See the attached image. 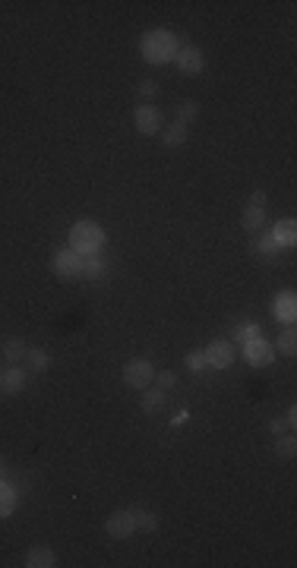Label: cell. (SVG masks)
Returning <instances> with one entry per match:
<instances>
[{"label": "cell", "mask_w": 297, "mask_h": 568, "mask_svg": "<svg viewBox=\"0 0 297 568\" xmlns=\"http://www.w3.org/2000/svg\"><path fill=\"white\" fill-rule=\"evenodd\" d=\"M244 357H247L250 367L262 369L275 360V348H272V341H266V338H253V341L244 344Z\"/></svg>", "instance_id": "ba28073f"}, {"label": "cell", "mask_w": 297, "mask_h": 568, "mask_svg": "<svg viewBox=\"0 0 297 568\" xmlns=\"http://www.w3.org/2000/svg\"><path fill=\"white\" fill-rule=\"evenodd\" d=\"M155 382H158L161 391H168V389H174V385H177V376H174L171 369H165V373H155Z\"/></svg>", "instance_id": "83f0119b"}, {"label": "cell", "mask_w": 297, "mask_h": 568, "mask_svg": "<svg viewBox=\"0 0 297 568\" xmlns=\"http://www.w3.org/2000/svg\"><path fill=\"white\" fill-rule=\"evenodd\" d=\"M202 367H206V357H202V350H190V354H187V369L199 373Z\"/></svg>", "instance_id": "f1b7e54d"}, {"label": "cell", "mask_w": 297, "mask_h": 568, "mask_svg": "<svg viewBox=\"0 0 297 568\" xmlns=\"http://www.w3.org/2000/svg\"><path fill=\"white\" fill-rule=\"evenodd\" d=\"M266 193L262 189H256L253 196L247 199V208H244V218H240V225H244L247 234H256L262 225H266Z\"/></svg>", "instance_id": "277c9868"}, {"label": "cell", "mask_w": 297, "mask_h": 568, "mask_svg": "<svg viewBox=\"0 0 297 568\" xmlns=\"http://www.w3.org/2000/svg\"><path fill=\"white\" fill-rule=\"evenodd\" d=\"M260 335H262L260 326H256V322H247V326H240V331H238V341L247 344V341H253V338H260Z\"/></svg>", "instance_id": "4316f807"}, {"label": "cell", "mask_w": 297, "mask_h": 568, "mask_svg": "<svg viewBox=\"0 0 297 568\" xmlns=\"http://www.w3.org/2000/svg\"><path fill=\"white\" fill-rule=\"evenodd\" d=\"M272 316L279 322H285V326H291V322L297 319V297L294 290H281L279 297L272 300Z\"/></svg>", "instance_id": "8fae6325"}, {"label": "cell", "mask_w": 297, "mask_h": 568, "mask_svg": "<svg viewBox=\"0 0 297 568\" xmlns=\"http://www.w3.org/2000/svg\"><path fill=\"white\" fill-rule=\"evenodd\" d=\"M83 262H86V256H79L76 249H60L57 256L51 259V268H54V275L57 278H64V281H73V278H83Z\"/></svg>", "instance_id": "3957f363"}, {"label": "cell", "mask_w": 297, "mask_h": 568, "mask_svg": "<svg viewBox=\"0 0 297 568\" xmlns=\"http://www.w3.org/2000/svg\"><path fill=\"white\" fill-rule=\"evenodd\" d=\"M269 430H272L275 436H281V432L288 430V423H285V420H272V423H269Z\"/></svg>", "instance_id": "f546056e"}, {"label": "cell", "mask_w": 297, "mask_h": 568, "mask_svg": "<svg viewBox=\"0 0 297 568\" xmlns=\"http://www.w3.org/2000/svg\"><path fill=\"white\" fill-rule=\"evenodd\" d=\"M105 275H107V259H101L98 253H95V256H86V262H83V278L101 281Z\"/></svg>", "instance_id": "2e32d148"}, {"label": "cell", "mask_w": 297, "mask_h": 568, "mask_svg": "<svg viewBox=\"0 0 297 568\" xmlns=\"http://www.w3.org/2000/svg\"><path fill=\"white\" fill-rule=\"evenodd\" d=\"M294 451H297L294 436H285V432H281V436H279V442H275V455H279V458H285V461H291V458H294Z\"/></svg>", "instance_id": "cb8c5ba5"}, {"label": "cell", "mask_w": 297, "mask_h": 568, "mask_svg": "<svg viewBox=\"0 0 297 568\" xmlns=\"http://www.w3.org/2000/svg\"><path fill=\"white\" fill-rule=\"evenodd\" d=\"M130 511H133V521H136V531L152 533L155 527H158V518H155L152 511H146V509H130Z\"/></svg>", "instance_id": "7402d4cb"}, {"label": "cell", "mask_w": 297, "mask_h": 568, "mask_svg": "<svg viewBox=\"0 0 297 568\" xmlns=\"http://www.w3.org/2000/svg\"><path fill=\"white\" fill-rule=\"evenodd\" d=\"M25 369L19 367H6L4 373H0V395H19V391L25 389Z\"/></svg>", "instance_id": "4fadbf2b"}, {"label": "cell", "mask_w": 297, "mask_h": 568, "mask_svg": "<svg viewBox=\"0 0 297 568\" xmlns=\"http://www.w3.org/2000/svg\"><path fill=\"white\" fill-rule=\"evenodd\" d=\"M197 117H199V101H193V98L180 101V105H177V124L190 126Z\"/></svg>", "instance_id": "ffe728a7"}, {"label": "cell", "mask_w": 297, "mask_h": 568, "mask_svg": "<svg viewBox=\"0 0 297 568\" xmlns=\"http://www.w3.org/2000/svg\"><path fill=\"white\" fill-rule=\"evenodd\" d=\"M202 357H206V367L228 369L234 363V344L225 341V338H219V341H209V348L202 350Z\"/></svg>", "instance_id": "8992f818"}, {"label": "cell", "mask_w": 297, "mask_h": 568, "mask_svg": "<svg viewBox=\"0 0 297 568\" xmlns=\"http://www.w3.org/2000/svg\"><path fill=\"white\" fill-rule=\"evenodd\" d=\"M0 354H4L6 360L16 363V360H23V357H25V344L19 341V338H10V341H6L4 348H0Z\"/></svg>", "instance_id": "603a6c76"}, {"label": "cell", "mask_w": 297, "mask_h": 568, "mask_svg": "<svg viewBox=\"0 0 297 568\" xmlns=\"http://www.w3.org/2000/svg\"><path fill=\"white\" fill-rule=\"evenodd\" d=\"M269 237L275 240V247H294L297 243V221L294 218H281L272 225V231H269Z\"/></svg>", "instance_id": "7c38bea8"}, {"label": "cell", "mask_w": 297, "mask_h": 568, "mask_svg": "<svg viewBox=\"0 0 297 568\" xmlns=\"http://www.w3.org/2000/svg\"><path fill=\"white\" fill-rule=\"evenodd\" d=\"M174 64H177V70L184 73V76H199L202 70H206V54L199 51V47H193V45H180V51H177V57H174Z\"/></svg>", "instance_id": "5b68a950"}, {"label": "cell", "mask_w": 297, "mask_h": 568, "mask_svg": "<svg viewBox=\"0 0 297 568\" xmlns=\"http://www.w3.org/2000/svg\"><path fill=\"white\" fill-rule=\"evenodd\" d=\"M133 124H136V130L143 136H155V133H161V111L155 105H143L139 101L136 114H133Z\"/></svg>", "instance_id": "30bf717a"}, {"label": "cell", "mask_w": 297, "mask_h": 568, "mask_svg": "<svg viewBox=\"0 0 297 568\" xmlns=\"http://www.w3.org/2000/svg\"><path fill=\"white\" fill-rule=\"evenodd\" d=\"M0 473H4V461H0Z\"/></svg>", "instance_id": "1f68e13d"}, {"label": "cell", "mask_w": 297, "mask_h": 568, "mask_svg": "<svg viewBox=\"0 0 297 568\" xmlns=\"http://www.w3.org/2000/svg\"><path fill=\"white\" fill-rule=\"evenodd\" d=\"M25 565L29 568H54L57 565V552H54L51 546H32V550L25 552Z\"/></svg>", "instance_id": "5bb4252c"}, {"label": "cell", "mask_w": 297, "mask_h": 568, "mask_svg": "<svg viewBox=\"0 0 297 568\" xmlns=\"http://www.w3.org/2000/svg\"><path fill=\"white\" fill-rule=\"evenodd\" d=\"M139 404H143L146 414H155V410L165 408V391H161V389H143V398H139Z\"/></svg>", "instance_id": "ac0fdd59"}, {"label": "cell", "mask_w": 297, "mask_h": 568, "mask_svg": "<svg viewBox=\"0 0 297 568\" xmlns=\"http://www.w3.org/2000/svg\"><path fill=\"white\" fill-rule=\"evenodd\" d=\"M105 227L95 225V221H76V225L70 227V249H76L79 256H95L101 253V247H105Z\"/></svg>", "instance_id": "7a4b0ae2"}, {"label": "cell", "mask_w": 297, "mask_h": 568, "mask_svg": "<svg viewBox=\"0 0 297 568\" xmlns=\"http://www.w3.org/2000/svg\"><path fill=\"white\" fill-rule=\"evenodd\" d=\"M105 531L111 540H127L136 533V521H133V511L124 509V511H114L111 518L105 521Z\"/></svg>", "instance_id": "9c48e42d"}, {"label": "cell", "mask_w": 297, "mask_h": 568, "mask_svg": "<svg viewBox=\"0 0 297 568\" xmlns=\"http://www.w3.org/2000/svg\"><path fill=\"white\" fill-rule=\"evenodd\" d=\"M288 426H294L297 423V408H288V420H285Z\"/></svg>", "instance_id": "4dcf8cb0"}, {"label": "cell", "mask_w": 297, "mask_h": 568, "mask_svg": "<svg viewBox=\"0 0 297 568\" xmlns=\"http://www.w3.org/2000/svg\"><path fill=\"white\" fill-rule=\"evenodd\" d=\"M139 51H143V60L152 66H161V64H171L180 51V42L171 29H148L139 42Z\"/></svg>", "instance_id": "6da1fadb"}, {"label": "cell", "mask_w": 297, "mask_h": 568, "mask_svg": "<svg viewBox=\"0 0 297 568\" xmlns=\"http://www.w3.org/2000/svg\"><path fill=\"white\" fill-rule=\"evenodd\" d=\"M152 379H155V367L148 360H130L124 367V382L130 385V389H148L152 385Z\"/></svg>", "instance_id": "52a82bcc"}, {"label": "cell", "mask_w": 297, "mask_h": 568, "mask_svg": "<svg viewBox=\"0 0 297 568\" xmlns=\"http://www.w3.org/2000/svg\"><path fill=\"white\" fill-rule=\"evenodd\" d=\"M253 249H256V253H262V256H275V253H279V247H275V240H272V237H269V234L256 237Z\"/></svg>", "instance_id": "d4e9b609"}, {"label": "cell", "mask_w": 297, "mask_h": 568, "mask_svg": "<svg viewBox=\"0 0 297 568\" xmlns=\"http://www.w3.org/2000/svg\"><path fill=\"white\" fill-rule=\"evenodd\" d=\"M13 509H16V490L0 480V518H10Z\"/></svg>", "instance_id": "d6986e66"}, {"label": "cell", "mask_w": 297, "mask_h": 568, "mask_svg": "<svg viewBox=\"0 0 297 568\" xmlns=\"http://www.w3.org/2000/svg\"><path fill=\"white\" fill-rule=\"evenodd\" d=\"M25 369H32V373H45V369H51V354L45 348H25Z\"/></svg>", "instance_id": "9a60e30c"}, {"label": "cell", "mask_w": 297, "mask_h": 568, "mask_svg": "<svg viewBox=\"0 0 297 568\" xmlns=\"http://www.w3.org/2000/svg\"><path fill=\"white\" fill-rule=\"evenodd\" d=\"M187 130H190V126H184V124H177V120H174V124L168 126L165 133H161V142H165V148L184 146V142H187Z\"/></svg>", "instance_id": "e0dca14e"}, {"label": "cell", "mask_w": 297, "mask_h": 568, "mask_svg": "<svg viewBox=\"0 0 297 568\" xmlns=\"http://www.w3.org/2000/svg\"><path fill=\"white\" fill-rule=\"evenodd\" d=\"M272 348L279 350L281 357H294V354H297V335H294L291 329H288V331H281V335H279V341H275Z\"/></svg>", "instance_id": "44dd1931"}, {"label": "cell", "mask_w": 297, "mask_h": 568, "mask_svg": "<svg viewBox=\"0 0 297 568\" xmlns=\"http://www.w3.org/2000/svg\"><path fill=\"white\" fill-rule=\"evenodd\" d=\"M155 95H158V83H152V79H143V83H139V98H143V105H152Z\"/></svg>", "instance_id": "484cf974"}]
</instances>
